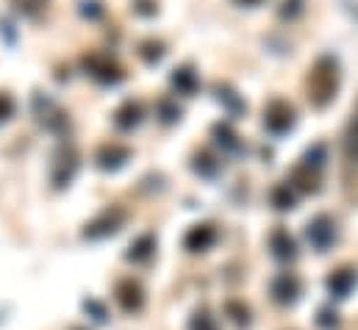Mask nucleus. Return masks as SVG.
<instances>
[{
  "mask_svg": "<svg viewBox=\"0 0 358 330\" xmlns=\"http://www.w3.org/2000/svg\"><path fill=\"white\" fill-rule=\"evenodd\" d=\"M211 136H214V142H217L220 148H225V150H231V153L242 150L239 134L234 131V125H231V122H217V125L211 128Z\"/></svg>",
  "mask_w": 358,
  "mask_h": 330,
  "instance_id": "obj_15",
  "label": "nucleus"
},
{
  "mask_svg": "<svg viewBox=\"0 0 358 330\" xmlns=\"http://www.w3.org/2000/svg\"><path fill=\"white\" fill-rule=\"evenodd\" d=\"M306 239L311 242V248L317 250V252H328V250L336 245V239H339L336 220L331 214H317L306 225Z\"/></svg>",
  "mask_w": 358,
  "mask_h": 330,
  "instance_id": "obj_4",
  "label": "nucleus"
},
{
  "mask_svg": "<svg viewBox=\"0 0 358 330\" xmlns=\"http://www.w3.org/2000/svg\"><path fill=\"white\" fill-rule=\"evenodd\" d=\"M339 86H342V67H339V59L336 56L325 53V56H320L308 67L306 94H308V103L314 108H325L328 103H334L336 94H339Z\"/></svg>",
  "mask_w": 358,
  "mask_h": 330,
  "instance_id": "obj_1",
  "label": "nucleus"
},
{
  "mask_svg": "<svg viewBox=\"0 0 358 330\" xmlns=\"http://www.w3.org/2000/svg\"><path fill=\"white\" fill-rule=\"evenodd\" d=\"M217 100L225 103V108H228L231 114H242V111H248V103H245L236 92H225V94H222V92L217 89Z\"/></svg>",
  "mask_w": 358,
  "mask_h": 330,
  "instance_id": "obj_20",
  "label": "nucleus"
},
{
  "mask_svg": "<svg viewBox=\"0 0 358 330\" xmlns=\"http://www.w3.org/2000/svg\"><path fill=\"white\" fill-rule=\"evenodd\" d=\"M269 294L275 303L280 306H294L303 294V280L294 275V272H278L269 283Z\"/></svg>",
  "mask_w": 358,
  "mask_h": 330,
  "instance_id": "obj_5",
  "label": "nucleus"
},
{
  "mask_svg": "<svg viewBox=\"0 0 358 330\" xmlns=\"http://www.w3.org/2000/svg\"><path fill=\"white\" fill-rule=\"evenodd\" d=\"M153 250H156V236L153 234H142L136 242H131L128 248V258L142 264V261H150L153 258Z\"/></svg>",
  "mask_w": 358,
  "mask_h": 330,
  "instance_id": "obj_16",
  "label": "nucleus"
},
{
  "mask_svg": "<svg viewBox=\"0 0 358 330\" xmlns=\"http://www.w3.org/2000/svg\"><path fill=\"white\" fill-rule=\"evenodd\" d=\"M342 145H345V156L350 162H358V111H353V120L345 128V142Z\"/></svg>",
  "mask_w": 358,
  "mask_h": 330,
  "instance_id": "obj_18",
  "label": "nucleus"
},
{
  "mask_svg": "<svg viewBox=\"0 0 358 330\" xmlns=\"http://www.w3.org/2000/svg\"><path fill=\"white\" fill-rule=\"evenodd\" d=\"M14 97L11 94H6V92H0V122H6L11 114H14Z\"/></svg>",
  "mask_w": 358,
  "mask_h": 330,
  "instance_id": "obj_24",
  "label": "nucleus"
},
{
  "mask_svg": "<svg viewBox=\"0 0 358 330\" xmlns=\"http://www.w3.org/2000/svg\"><path fill=\"white\" fill-rule=\"evenodd\" d=\"M217 242V228L211 222H203V225H192L189 234L183 236V248L189 252H206Z\"/></svg>",
  "mask_w": 358,
  "mask_h": 330,
  "instance_id": "obj_10",
  "label": "nucleus"
},
{
  "mask_svg": "<svg viewBox=\"0 0 358 330\" xmlns=\"http://www.w3.org/2000/svg\"><path fill=\"white\" fill-rule=\"evenodd\" d=\"M300 14H303V0H283L280 17H289V20H294V17H300Z\"/></svg>",
  "mask_w": 358,
  "mask_h": 330,
  "instance_id": "obj_23",
  "label": "nucleus"
},
{
  "mask_svg": "<svg viewBox=\"0 0 358 330\" xmlns=\"http://www.w3.org/2000/svg\"><path fill=\"white\" fill-rule=\"evenodd\" d=\"M289 186L292 189H300V192H317L320 189V172L300 162V164L292 169V175H289Z\"/></svg>",
  "mask_w": 358,
  "mask_h": 330,
  "instance_id": "obj_13",
  "label": "nucleus"
},
{
  "mask_svg": "<svg viewBox=\"0 0 358 330\" xmlns=\"http://www.w3.org/2000/svg\"><path fill=\"white\" fill-rule=\"evenodd\" d=\"M297 122V111L289 100L283 97H272L267 106H264V128H267L272 136H283L286 131H292Z\"/></svg>",
  "mask_w": 358,
  "mask_h": 330,
  "instance_id": "obj_2",
  "label": "nucleus"
},
{
  "mask_svg": "<svg viewBox=\"0 0 358 330\" xmlns=\"http://www.w3.org/2000/svg\"><path fill=\"white\" fill-rule=\"evenodd\" d=\"M356 283H358V269L350 266V264H345V266H339L336 272L328 275V292H331V297H339V300L348 297Z\"/></svg>",
  "mask_w": 358,
  "mask_h": 330,
  "instance_id": "obj_9",
  "label": "nucleus"
},
{
  "mask_svg": "<svg viewBox=\"0 0 358 330\" xmlns=\"http://www.w3.org/2000/svg\"><path fill=\"white\" fill-rule=\"evenodd\" d=\"M267 245H269L272 255H275L278 261H292V258H297V245H294V239H292V236H289V231H286V228H280V225L269 234Z\"/></svg>",
  "mask_w": 358,
  "mask_h": 330,
  "instance_id": "obj_11",
  "label": "nucleus"
},
{
  "mask_svg": "<svg viewBox=\"0 0 358 330\" xmlns=\"http://www.w3.org/2000/svg\"><path fill=\"white\" fill-rule=\"evenodd\" d=\"M84 67L90 70L92 78L103 83H117L122 81V70L108 59V56H100V53H92V56H84Z\"/></svg>",
  "mask_w": 358,
  "mask_h": 330,
  "instance_id": "obj_7",
  "label": "nucleus"
},
{
  "mask_svg": "<svg viewBox=\"0 0 358 330\" xmlns=\"http://www.w3.org/2000/svg\"><path fill=\"white\" fill-rule=\"evenodd\" d=\"M131 162V148L117 145V142H106L100 145V150L94 153V164L100 169H120Z\"/></svg>",
  "mask_w": 358,
  "mask_h": 330,
  "instance_id": "obj_8",
  "label": "nucleus"
},
{
  "mask_svg": "<svg viewBox=\"0 0 358 330\" xmlns=\"http://www.w3.org/2000/svg\"><path fill=\"white\" fill-rule=\"evenodd\" d=\"M128 220V211L122 206H108L103 208L92 222H87L84 228V239H106L111 234H117Z\"/></svg>",
  "mask_w": 358,
  "mask_h": 330,
  "instance_id": "obj_3",
  "label": "nucleus"
},
{
  "mask_svg": "<svg viewBox=\"0 0 358 330\" xmlns=\"http://www.w3.org/2000/svg\"><path fill=\"white\" fill-rule=\"evenodd\" d=\"M269 200H272V206H275L278 211H286V208H294V203H297V197H294V189H292L289 183H278V186L272 189V194H269Z\"/></svg>",
  "mask_w": 358,
  "mask_h": 330,
  "instance_id": "obj_17",
  "label": "nucleus"
},
{
  "mask_svg": "<svg viewBox=\"0 0 358 330\" xmlns=\"http://www.w3.org/2000/svg\"><path fill=\"white\" fill-rule=\"evenodd\" d=\"M14 6H17L22 14L36 17V14H39V8H42V0H14Z\"/></svg>",
  "mask_w": 358,
  "mask_h": 330,
  "instance_id": "obj_25",
  "label": "nucleus"
},
{
  "mask_svg": "<svg viewBox=\"0 0 358 330\" xmlns=\"http://www.w3.org/2000/svg\"><path fill=\"white\" fill-rule=\"evenodd\" d=\"M236 3H239V6H259L262 0H236Z\"/></svg>",
  "mask_w": 358,
  "mask_h": 330,
  "instance_id": "obj_26",
  "label": "nucleus"
},
{
  "mask_svg": "<svg viewBox=\"0 0 358 330\" xmlns=\"http://www.w3.org/2000/svg\"><path fill=\"white\" fill-rule=\"evenodd\" d=\"M159 114H162V122H167V125H170V122H178L183 111H180L178 103H173L170 97H164V100L159 103Z\"/></svg>",
  "mask_w": 358,
  "mask_h": 330,
  "instance_id": "obj_21",
  "label": "nucleus"
},
{
  "mask_svg": "<svg viewBox=\"0 0 358 330\" xmlns=\"http://www.w3.org/2000/svg\"><path fill=\"white\" fill-rule=\"evenodd\" d=\"M189 330H217V320L203 308V311H197L194 317H192V325Z\"/></svg>",
  "mask_w": 358,
  "mask_h": 330,
  "instance_id": "obj_22",
  "label": "nucleus"
},
{
  "mask_svg": "<svg viewBox=\"0 0 358 330\" xmlns=\"http://www.w3.org/2000/svg\"><path fill=\"white\" fill-rule=\"evenodd\" d=\"M300 162H303L306 166H311V169H317V172H320V169L325 166V162H328V148H325L322 142H317V145H314V148H311V150H308V153H306Z\"/></svg>",
  "mask_w": 358,
  "mask_h": 330,
  "instance_id": "obj_19",
  "label": "nucleus"
},
{
  "mask_svg": "<svg viewBox=\"0 0 358 330\" xmlns=\"http://www.w3.org/2000/svg\"><path fill=\"white\" fill-rule=\"evenodd\" d=\"M142 117H145V106H142L139 100H125V103L114 111V125H117L120 131H131V128H136V125L142 122Z\"/></svg>",
  "mask_w": 358,
  "mask_h": 330,
  "instance_id": "obj_12",
  "label": "nucleus"
},
{
  "mask_svg": "<svg viewBox=\"0 0 358 330\" xmlns=\"http://www.w3.org/2000/svg\"><path fill=\"white\" fill-rule=\"evenodd\" d=\"M114 297H117L120 308L128 311V314H134V311H139L145 306V289L134 278H122L117 283V289H114Z\"/></svg>",
  "mask_w": 358,
  "mask_h": 330,
  "instance_id": "obj_6",
  "label": "nucleus"
},
{
  "mask_svg": "<svg viewBox=\"0 0 358 330\" xmlns=\"http://www.w3.org/2000/svg\"><path fill=\"white\" fill-rule=\"evenodd\" d=\"M170 81H173V86L178 89V94H186V97H192V94L197 92V86H200V78H197V73H194L192 64L176 67L173 76H170Z\"/></svg>",
  "mask_w": 358,
  "mask_h": 330,
  "instance_id": "obj_14",
  "label": "nucleus"
}]
</instances>
